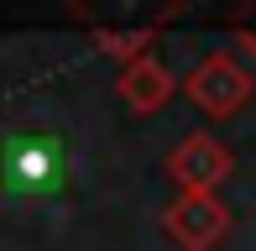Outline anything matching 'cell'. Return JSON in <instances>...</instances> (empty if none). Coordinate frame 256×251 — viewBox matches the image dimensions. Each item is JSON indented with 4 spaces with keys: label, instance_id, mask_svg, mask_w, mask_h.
<instances>
[{
    "label": "cell",
    "instance_id": "5",
    "mask_svg": "<svg viewBox=\"0 0 256 251\" xmlns=\"http://www.w3.org/2000/svg\"><path fill=\"white\" fill-rule=\"evenodd\" d=\"M115 89H120V100L136 110V116H157V110L172 100V89H183V84L168 74V63H157L152 52H142V58L120 63V78H115Z\"/></svg>",
    "mask_w": 256,
    "mask_h": 251
},
{
    "label": "cell",
    "instance_id": "2",
    "mask_svg": "<svg viewBox=\"0 0 256 251\" xmlns=\"http://www.w3.org/2000/svg\"><path fill=\"white\" fill-rule=\"evenodd\" d=\"M251 89H256V78H251V68L240 63L236 52H209V58H199L188 68V78H183V94L214 120H230L236 110H246Z\"/></svg>",
    "mask_w": 256,
    "mask_h": 251
},
{
    "label": "cell",
    "instance_id": "1",
    "mask_svg": "<svg viewBox=\"0 0 256 251\" xmlns=\"http://www.w3.org/2000/svg\"><path fill=\"white\" fill-rule=\"evenodd\" d=\"M63 6L78 26H89V37H94V48L104 58L131 63L146 52V42L168 21L183 16L188 0H63Z\"/></svg>",
    "mask_w": 256,
    "mask_h": 251
},
{
    "label": "cell",
    "instance_id": "4",
    "mask_svg": "<svg viewBox=\"0 0 256 251\" xmlns=\"http://www.w3.org/2000/svg\"><path fill=\"white\" fill-rule=\"evenodd\" d=\"M162 168H168V178L178 184V194H214V188L230 178L236 157H230L225 142L194 131V136H183V142L168 152V162H162Z\"/></svg>",
    "mask_w": 256,
    "mask_h": 251
},
{
    "label": "cell",
    "instance_id": "6",
    "mask_svg": "<svg viewBox=\"0 0 256 251\" xmlns=\"http://www.w3.org/2000/svg\"><path fill=\"white\" fill-rule=\"evenodd\" d=\"M230 37H236V48L246 52V58H256V0L246 6V16L230 21Z\"/></svg>",
    "mask_w": 256,
    "mask_h": 251
},
{
    "label": "cell",
    "instance_id": "3",
    "mask_svg": "<svg viewBox=\"0 0 256 251\" xmlns=\"http://www.w3.org/2000/svg\"><path fill=\"white\" fill-rule=\"evenodd\" d=\"M162 230L178 251H214L230 236V210L220 194H178L162 210Z\"/></svg>",
    "mask_w": 256,
    "mask_h": 251
}]
</instances>
